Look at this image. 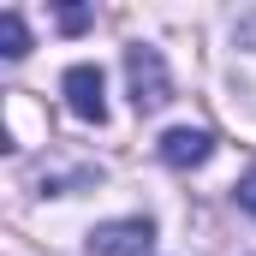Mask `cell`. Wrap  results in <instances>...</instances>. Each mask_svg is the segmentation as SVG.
<instances>
[{"label":"cell","instance_id":"cell-3","mask_svg":"<svg viewBox=\"0 0 256 256\" xmlns=\"http://www.w3.org/2000/svg\"><path fill=\"white\" fill-rule=\"evenodd\" d=\"M60 90H66V108H72L78 120H90V126H102V120H108V96H102L108 84H102V66H90V60L66 66Z\"/></svg>","mask_w":256,"mask_h":256},{"label":"cell","instance_id":"cell-5","mask_svg":"<svg viewBox=\"0 0 256 256\" xmlns=\"http://www.w3.org/2000/svg\"><path fill=\"white\" fill-rule=\"evenodd\" d=\"M0 54H6V60H24V54H30V30H24L18 12H0Z\"/></svg>","mask_w":256,"mask_h":256},{"label":"cell","instance_id":"cell-2","mask_svg":"<svg viewBox=\"0 0 256 256\" xmlns=\"http://www.w3.org/2000/svg\"><path fill=\"white\" fill-rule=\"evenodd\" d=\"M155 244V220L149 214H126V220H102L90 232V256H149Z\"/></svg>","mask_w":256,"mask_h":256},{"label":"cell","instance_id":"cell-4","mask_svg":"<svg viewBox=\"0 0 256 256\" xmlns=\"http://www.w3.org/2000/svg\"><path fill=\"white\" fill-rule=\"evenodd\" d=\"M155 149H161V161H167V167H202V161L214 155V137H208L202 126H173Z\"/></svg>","mask_w":256,"mask_h":256},{"label":"cell","instance_id":"cell-7","mask_svg":"<svg viewBox=\"0 0 256 256\" xmlns=\"http://www.w3.org/2000/svg\"><path fill=\"white\" fill-rule=\"evenodd\" d=\"M84 24H90V12H84V6H66V12H60V30H84Z\"/></svg>","mask_w":256,"mask_h":256},{"label":"cell","instance_id":"cell-1","mask_svg":"<svg viewBox=\"0 0 256 256\" xmlns=\"http://www.w3.org/2000/svg\"><path fill=\"white\" fill-rule=\"evenodd\" d=\"M126 84H131V108H137V114H161V108L173 102L167 60H161L149 42H131L126 48Z\"/></svg>","mask_w":256,"mask_h":256},{"label":"cell","instance_id":"cell-6","mask_svg":"<svg viewBox=\"0 0 256 256\" xmlns=\"http://www.w3.org/2000/svg\"><path fill=\"white\" fill-rule=\"evenodd\" d=\"M232 196H238V208H244V214H256V161L244 167V179H238V191H232Z\"/></svg>","mask_w":256,"mask_h":256}]
</instances>
